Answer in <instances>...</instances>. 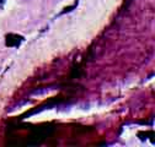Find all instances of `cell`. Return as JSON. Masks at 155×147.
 <instances>
[{
	"mask_svg": "<svg viewBox=\"0 0 155 147\" xmlns=\"http://www.w3.org/2000/svg\"><path fill=\"white\" fill-rule=\"evenodd\" d=\"M25 41V38L20 34H16V33H9L5 37V43L9 48H17L20 47V44Z\"/></svg>",
	"mask_w": 155,
	"mask_h": 147,
	"instance_id": "6da1fadb",
	"label": "cell"
},
{
	"mask_svg": "<svg viewBox=\"0 0 155 147\" xmlns=\"http://www.w3.org/2000/svg\"><path fill=\"white\" fill-rule=\"evenodd\" d=\"M78 3H79V2H78V0H76V2L74 3V5H70V6H67L64 10H62L59 14H58L57 16H62V15H65V14H68V12H70V11H73L75 8H76V5H78Z\"/></svg>",
	"mask_w": 155,
	"mask_h": 147,
	"instance_id": "7a4b0ae2",
	"label": "cell"
},
{
	"mask_svg": "<svg viewBox=\"0 0 155 147\" xmlns=\"http://www.w3.org/2000/svg\"><path fill=\"white\" fill-rule=\"evenodd\" d=\"M5 2H6V0H0V8H3V6H4Z\"/></svg>",
	"mask_w": 155,
	"mask_h": 147,
	"instance_id": "3957f363",
	"label": "cell"
}]
</instances>
